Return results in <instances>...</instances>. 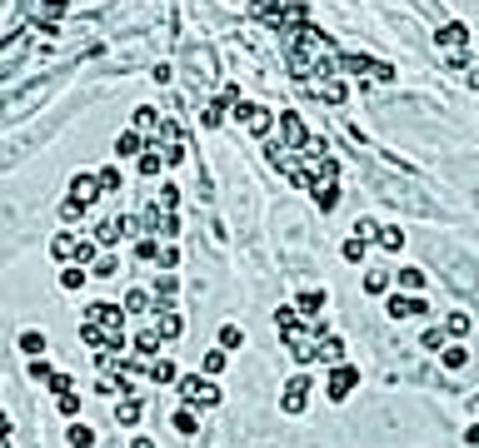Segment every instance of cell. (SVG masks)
<instances>
[{"label":"cell","instance_id":"cell-38","mask_svg":"<svg viewBox=\"0 0 479 448\" xmlns=\"http://www.w3.org/2000/svg\"><path fill=\"white\" fill-rule=\"evenodd\" d=\"M100 185H105V195H120V185H125V175L115 170V164H105V170H100Z\"/></svg>","mask_w":479,"mask_h":448},{"label":"cell","instance_id":"cell-34","mask_svg":"<svg viewBox=\"0 0 479 448\" xmlns=\"http://www.w3.org/2000/svg\"><path fill=\"white\" fill-rule=\"evenodd\" d=\"M440 364H445V369H464V364H469V349H464V344H449V349L440 354Z\"/></svg>","mask_w":479,"mask_h":448},{"label":"cell","instance_id":"cell-47","mask_svg":"<svg viewBox=\"0 0 479 448\" xmlns=\"http://www.w3.org/2000/svg\"><path fill=\"white\" fill-rule=\"evenodd\" d=\"M80 214H85L80 199H65V204H60V219H65V224H80Z\"/></svg>","mask_w":479,"mask_h":448},{"label":"cell","instance_id":"cell-36","mask_svg":"<svg viewBox=\"0 0 479 448\" xmlns=\"http://www.w3.org/2000/svg\"><path fill=\"white\" fill-rule=\"evenodd\" d=\"M314 204H319V209L330 214V209L340 204V190H335V185H314Z\"/></svg>","mask_w":479,"mask_h":448},{"label":"cell","instance_id":"cell-9","mask_svg":"<svg viewBox=\"0 0 479 448\" xmlns=\"http://www.w3.org/2000/svg\"><path fill=\"white\" fill-rule=\"evenodd\" d=\"M290 359L300 364V369H309V364H319V339H314V334H290Z\"/></svg>","mask_w":479,"mask_h":448},{"label":"cell","instance_id":"cell-54","mask_svg":"<svg viewBox=\"0 0 479 448\" xmlns=\"http://www.w3.org/2000/svg\"><path fill=\"white\" fill-rule=\"evenodd\" d=\"M130 448H155V438H145V433H140V438H135Z\"/></svg>","mask_w":479,"mask_h":448},{"label":"cell","instance_id":"cell-55","mask_svg":"<svg viewBox=\"0 0 479 448\" xmlns=\"http://www.w3.org/2000/svg\"><path fill=\"white\" fill-rule=\"evenodd\" d=\"M469 85H474V90H479V70H469Z\"/></svg>","mask_w":479,"mask_h":448},{"label":"cell","instance_id":"cell-45","mask_svg":"<svg viewBox=\"0 0 479 448\" xmlns=\"http://www.w3.org/2000/svg\"><path fill=\"white\" fill-rule=\"evenodd\" d=\"M30 378H35V383H45V388H50V378H56V369H50V364H45V359H30Z\"/></svg>","mask_w":479,"mask_h":448},{"label":"cell","instance_id":"cell-5","mask_svg":"<svg viewBox=\"0 0 479 448\" xmlns=\"http://www.w3.org/2000/svg\"><path fill=\"white\" fill-rule=\"evenodd\" d=\"M355 383H359V369H355V364H335L330 378H325V394H330L335 404H345V399L355 394Z\"/></svg>","mask_w":479,"mask_h":448},{"label":"cell","instance_id":"cell-4","mask_svg":"<svg viewBox=\"0 0 479 448\" xmlns=\"http://www.w3.org/2000/svg\"><path fill=\"white\" fill-rule=\"evenodd\" d=\"M309 374H290L285 378V388H280V414H300L305 404H309Z\"/></svg>","mask_w":479,"mask_h":448},{"label":"cell","instance_id":"cell-12","mask_svg":"<svg viewBox=\"0 0 479 448\" xmlns=\"http://www.w3.org/2000/svg\"><path fill=\"white\" fill-rule=\"evenodd\" d=\"M100 195H105V185H100V175H75V180H70V199H80L85 209H90V204H95Z\"/></svg>","mask_w":479,"mask_h":448},{"label":"cell","instance_id":"cell-42","mask_svg":"<svg viewBox=\"0 0 479 448\" xmlns=\"http://www.w3.org/2000/svg\"><path fill=\"white\" fill-rule=\"evenodd\" d=\"M155 264H160V269H165V274H170V269L180 264V249H175V244L165 239V244H160V259H155Z\"/></svg>","mask_w":479,"mask_h":448},{"label":"cell","instance_id":"cell-3","mask_svg":"<svg viewBox=\"0 0 479 448\" xmlns=\"http://www.w3.org/2000/svg\"><path fill=\"white\" fill-rule=\"evenodd\" d=\"M150 150L165 154V164H180V159H185V130H180L175 120H165V125H160V135L150 140Z\"/></svg>","mask_w":479,"mask_h":448},{"label":"cell","instance_id":"cell-6","mask_svg":"<svg viewBox=\"0 0 479 448\" xmlns=\"http://www.w3.org/2000/svg\"><path fill=\"white\" fill-rule=\"evenodd\" d=\"M25 15H30L45 35H56V20L65 15V0H25Z\"/></svg>","mask_w":479,"mask_h":448},{"label":"cell","instance_id":"cell-22","mask_svg":"<svg viewBox=\"0 0 479 448\" xmlns=\"http://www.w3.org/2000/svg\"><path fill=\"white\" fill-rule=\"evenodd\" d=\"M75 249H80V239L65 230V235H56V239H50V254H56V259H70L75 264Z\"/></svg>","mask_w":479,"mask_h":448},{"label":"cell","instance_id":"cell-51","mask_svg":"<svg viewBox=\"0 0 479 448\" xmlns=\"http://www.w3.org/2000/svg\"><path fill=\"white\" fill-rule=\"evenodd\" d=\"M135 259H145V264H155V259H160V244H155V239H145V244L135 249Z\"/></svg>","mask_w":479,"mask_h":448},{"label":"cell","instance_id":"cell-48","mask_svg":"<svg viewBox=\"0 0 479 448\" xmlns=\"http://www.w3.org/2000/svg\"><path fill=\"white\" fill-rule=\"evenodd\" d=\"M95 249H100V244H95V235H90V239H80V249H75V264H95Z\"/></svg>","mask_w":479,"mask_h":448},{"label":"cell","instance_id":"cell-29","mask_svg":"<svg viewBox=\"0 0 479 448\" xmlns=\"http://www.w3.org/2000/svg\"><path fill=\"white\" fill-rule=\"evenodd\" d=\"M115 423H140V399L125 394V399L115 404Z\"/></svg>","mask_w":479,"mask_h":448},{"label":"cell","instance_id":"cell-11","mask_svg":"<svg viewBox=\"0 0 479 448\" xmlns=\"http://www.w3.org/2000/svg\"><path fill=\"white\" fill-rule=\"evenodd\" d=\"M390 319H414V314H430V304H424L419 294H390Z\"/></svg>","mask_w":479,"mask_h":448},{"label":"cell","instance_id":"cell-13","mask_svg":"<svg viewBox=\"0 0 479 448\" xmlns=\"http://www.w3.org/2000/svg\"><path fill=\"white\" fill-rule=\"evenodd\" d=\"M309 90L319 95V100H325V105H345V80H335V75H319V80H309Z\"/></svg>","mask_w":479,"mask_h":448},{"label":"cell","instance_id":"cell-24","mask_svg":"<svg viewBox=\"0 0 479 448\" xmlns=\"http://www.w3.org/2000/svg\"><path fill=\"white\" fill-rule=\"evenodd\" d=\"M160 344H165V339H160L155 329H145L140 339H135V354H140V359H160Z\"/></svg>","mask_w":479,"mask_h":448},{"label":"cell","instance_id":"cell-16","mask_svg":"<svg viewBox=\"0 0 479 448\" xmlns=\"http://www.w3.org/2000/svg\"><path fill=\"white\" fill-rule=\"evenodd\" d=\"M340 70H350V75H359V80H375L380 60H375V55H340Z\"/></svg>","mask_w":479,"mask_h":448},{"label":"cell","instance_id":"cell-53","mask_svg":"<svg viewBox=\"0 0 479 448\" xmlns=\"http://www.w3.org/2000/svg\"><path fill=\"white\" fill-rule=\"evenodd\" d=\"M464 443H469V448H479V423H469V428H464Z\"/></svg>","mask_w":479,"mask_h":448},{"label":"cell","instance_id":"cell-41","mask_svg":"<svg viewBox=\"0 0 479 448\" xmlns=\"http://www.w3.org/2000/svg\"><path fill=\"white\" fill-rule=\"evenodd\" d=\"M200 369H205V374H210V378H215V374H220V369H225V349H210V354H205V359H200Z\"/></svg>","mask_w":479,"mask_h":448},{"label":"cell","instance_id":"cell-33","mask_svg":"<svg viewBox=\"0 0 479 448\" xmlns=\"http://www.w3.org/2000/svg\"><path fill=\"white\" fill-rule=\"evenodd\" d=\"M275 329H285V334H295V329H300V309H290V304H280V309H275Z\"/></svg>","mask_w":479,"mask_h":448},{"label":"cell","instance_id":"cell-30","mask_svg":"<svg viewBox=\"0 0 479 448\" xmlns=\"http://www.w3.org/2000/svg\"><path fill=\"white\" fill-rule=\"evenodd\" d=\"M170 423H175V433H185V438H190V433L200 428V419H195V404H185V409H180V414H175Z\"/></svg>","mask_w":479,"mask_h":448},{"label":"cell","instance_id":"cell-1","mask_svg":"<svg viewBox=\"0 0 479 448\" xmlns=\"http://www.w3.org/2000/svg\"><path fill=\"white\" fill-rule=\"evenodd\" d=\"M435 50H445L449 55V70H464L469 65V25H459V20H449V25H440L435 30Z\"/></svg>","mask_w":479,"mask_h":448},{"label":"cell","instance_id":"cell-40","mask_svg":"<svg viewBox=\"0 0 479 448\" xmlns=\"http://www.w3.org/2000/svg\"><path fill=\"white\" fill-rule=\"evenodd\" d=\"M56 409H60L65 419H75V414H80V394H75V388H70V394H56Z\"/></svg>","mask_w":479,"mask_h":448},{"label":"cell","instance_id":"cell-26","mask_svg":"<svg viewBox=\"0 0 479 448\" xmlns=\"http://www.w3.org/2000/svg\"><path fill=\"white\" fill-rule=\"evenodd\" d=\"M125 309H130V314H155V294L130 289V294H125Z\"/></svg>","mask_w":479,"mask_h":448},{"label":"cell","instance_id":"cell-20","mask_svg":"<svg viewBox=\"0 0 479 448\" xmlns=\"http://www.w3.org/2000/svg\"><path fill=\"white\" fill-rule=\"evenodd\" d=\"M295 304H300V314H305V319H319V309H325V289H305Z\"/></svg>","mask_w":479,"mask_h":448},{"label":"cell","instance_id":"cell-49","mask_svg":"<svg viewBox=\"0 0 479 448\" xmlns=\"http://www.w3.org/2000/svg\"><path fill=\"white\" fill-rule=\"evenodd\" d=\"M155 204H160V209H175V204H180V195H175V185H160V195H155Z\"/></svg>","mask_w":479,"mask_h":448},{"label":"cell","instance_id":"cell-19","mask_svg":"<svg viewBox=\"0 0 479 448\" xmlns=\"http://www.w3.org/2000/svg\"><path fill=\"white\" fill-rule=\"evenodd\" d=\"M85 279H90V269H85V264H65V269H60V289H70V294H75V289H85Z\"/></svg>","mask_w":479,"mask_h":448},{"label":"cell","instance_id":"cell-28","mask_svg":"<svg viewBox=\"0 0 479 448\" xmlns=\"http://www.w3.org/2000/svg\"><path fill=\"white\" fill-rule=\"evenodd\" d=\"M160 170H165V154H160V150H145V154H140V175H145V180H155Z\"/></svg>","mask_w":479,"mask_h":448},{"label":"cell","instance_id":"cell-2","mask_svg":"<svg viewBox=\"0 0 479 448\" xmlns=\"http://www.w3.org/2000/svg\"><path fill=\"white\" fill-rule=\"evenodd\" d=\"M125 304H110V299H95V304H85V324H100V329H110V334H125Z\"/></svg>","mask_w":479,"mask_h":448},{"label":"cell","instance_id":"cell-25","mask_svg":"<svg viewBox=\"0 0 479 448\" xmlns=\"http://www.w3.org/2000/svg\"><path fill=\"white\" fill-rule=\"evenodd\" d=\"M340 254H345V259H350V264H364V254H369V239H364V235H350V239H345V249H340Z\"/></svg>","mask_w":479,"mask_h":448},{"label":"cell","instance_id":"cell-17","mask_svg":"<svg viewBox=\"0 0 479 448\" xmlns=\"http://www.w3.org/2000/svg\"><path fill=\"white\" fill-rule=\"evenodd\" d=\"M160 125H165V120H160V110H155V105H140V110H135V130H140L145 140H155Z\"/></svg>","mask_w":479,"mask_h":448},{"label":"cell","instance_id":"cell-15","mask_svg":"<svg viewBox=\"0 0 479 448\" xmlns=\"http://www.w3.org/2000/svg\"><path fill=\"white\" fill-rule=\"evenodd\" d=\"M145 150H150V140H145V135H140L135 125H130V130H120V140H115V154H120V159H130V154L140 159Z\"/></svg>","mask_w":479,"mask_h":448},{"label":"cell","instance_id":"cell-14","mask_svg":"<svg viewBox=\"0 0 479 448\" xmlns=\"http://www.w3.org/2000/svg\"><path fill=\"white\" fill-rule=\"evenodd\" d=\"M155 334H160V339H180V334H185V319L175 314V309H155Z\"/></svg>","mask_w":479,"mask_h":448},{"label":"cell","instance_id":"cell-21","mask_svg":"<svg viewBox=\"0 0 479 448\" xmlns=\"http://www.w3.org/2000/svg\"><path fill=\"white\" fill-rule=\"evenodd\" d=\"M375 239H380V249H390V254H400V249H404V230H395V224H380Z\"/></svg>","mask_w":479,"mask_h":448},{"label":"cell","instance_id":"cell-7","mask_svg":"<svg viewBox=\"0 0 479 448\" xmlns=\"http://www.w3.org/2000/svg\"><path fill=\"white\" fill-rule=\"evenodd\" d=\"M145 230H150L155 239H175V235H180V214H175V209L150 204V209H145Z\"/></svg>","mask_w":479,"mask_h":448},{"label":"cell","instance_id":"cell-18","mask_svg":"<svg viewBox=\"0 0 479 448\" xmlns=\"http://www.w3.org/2000/svg\"><path fill=\"white\" fill-rule=\"evenodd\" d=\"M319 364H330V369L345 364V339H340V334H330V339L319 344Z\"/></svg>","mask_w":479,"mask_h":448},{"label":"cell","instance_id":"cell-10","mask_svg":"<svg viewBox=\"0 0 479 448\" xmlns=\"http://www.w3.org/2000/svg\"><path fill=\"white\" fill-rule=\"evenodd\" d=\"M125 235H130V224H125L120 214H115V219H95V244H100V249H115Z\"/></svg>","mask_w":479,"mask_h":448},{"label":"cell","instance_id":"cell-35","mask_svg":"<svg viewBox=\"0 0 479 448\" xmlns=\"http://www.w3.org/2000/svg\"><path fill=\"white\" fill-rule=\"evenodd\" d=\"M65 438H70V448H90V443H95V428H85V423H70V428H65Z\"/></svg>","mask_w":479,"mask_h":448},{"label":"cell","instance_id":"cell-32","mask_svg":"<svg viewBox=\"0 0 479 448\" xmlns=\"http://www.w3.org/2000/svg\"><path fill=\"white\" fill-rule=\"evenodd\" d=\"M424 349H435V354H445L449 349V329H424V339H419Z\"/></svg>","mask_w":479,"mask_h":448},{"label":"cell","instance_id":"cell-31","mask_svg":"<svg viewBox=\"0 0 479 448\" xmlns=\"http://www.w3.org/2000/svg\"><path fill=\"white\" fill-rule=\"evenodd\" d=\"M150 383H175V364L170 359H150Z\"/></svg>","mask_w":479,"mask_h":448},{"label":"cell","instance_id":"cell-8","mask_svg":"<svg viewBox=\"0 0 479 448\" xmlns=\"http://www.w3.org/2000/svg\"><path fill=\"white\" fill-rule=\"evenodd\" d=\"M280 135H285V150H309V140H314L295 110H285V115H280Z\"/></svg>","mask_w":479,"mask_h":448},{"label":"cell","instance_id":"cell-27","mask_svg":"<svg viewBox=\"0 0 479 448\" xmlns=\"http://www.w3.org/2000/svg\"><path fill=\"white\" fill-rule=\"evenodd\" d=\"M190 404H195V409H215V404H220V388L200 378V388H195V399H190Z\"/></svg>","mask_w":479,"mask_h":448},{"label":"cell","instance_id":"cell-46","mask_svg":"<svg viewBox=\"0 0 479 448\" xmlns=\"http://www.w3.org/2000/svg\"><path fill=\"white\" fill-rule=\"evenodd\" d=\"M400 284H404V289H409V294H414V289H419V284H424V274H419V269H414V264H404V269H400Z\"/></svg>","mask_w":479,"mask_h":448},{"label":"cell","instance_id":"cell-44","mask_svg":"<svg viewBox=\"0 0 479 448\" xmlns=\"http://www.w3.org/2000/svg\"><path fill=\"white\" fill-rule=\"evenodd\" d=\"M445 329H449V339H464V334H469V314H449Z\"/></svg>","mask_w":479,"mask_h":448},{"label":"cell","instance_id":"cell-43","mask_svg":"<svg viewBox=\"0 0 479 448\" xmlns=\"http://www.w3.org/2000/svg\"><path fill=\"white\" fill-rule=\"evenodd\" d=\"M240 344H245V334H240L235 324H225V329H220V349L230 354V349H240Z\"/></svg>","mask_w":479,"mask_h":448},{"label":"cell","instance_id":"cell-52","mask_svg":"<svg viewBox=\"0 0 479 448\" xmlns=\"http://www.w3.org/2000/svg\"><path fill=\"white\" fill-rule=\"evenodd\" d=\"M195 388H200V374H190V378H180V399H185V404L195 399Z\"/></svg>","mask_w":479,"mask_h":448},{"label":"cell","instance_id":"cell-23","mask_svg":"<svg viewBox=\"0 0 479 448\" xmlns=\"http://www.w3.org/2000/svg\"><path fill=\"white\" fill-rule=\"evenodd\" d=\"M20 354L45 359V334H40V329H25V334H20Z\"/></svg>","mask_w":479,"mask_h":448},{"label":"cell","instance_id":"cell-39","mask_svg":"<svg viewBox=\"0 0 479 448\" xmlns=\"http://www.w3.org/2000/svg\"><path fill=\"white\" fill-rule=\"evenodd\" d=\"M364 289H369V294H385V289H390V274H385V269H369V274H364Z\"/></svg>","mask_w":479,"mask_h":448},{"label":"cell","instance_id":"cell-37","mask_svg":"<svg viewBox=\"0 0 479 448\" xmlns=\"http://www.w3.org/2000/svg\"><path fill=\"white\" fill-rule=\"evenodd\" d=\"M115 269H120V259H115V254H100V259L90 264V274H95V279H115Z\"/></svg>","mask_w":479,"mask_h":448},{"label":"cell","instance_id":"cell-50","mask_svg":"<svg viewBox=\"0 0 479 448\" xmlns=\"http://www.w3.org/2000/svg\"><path fill=\"white\" fill-rule=\"evenodd\" d=\"M70 388H75L70 374H56V378H50V394H70Z\"/></svg>","mask_w":479,"mask_h":448}]
</instances>
